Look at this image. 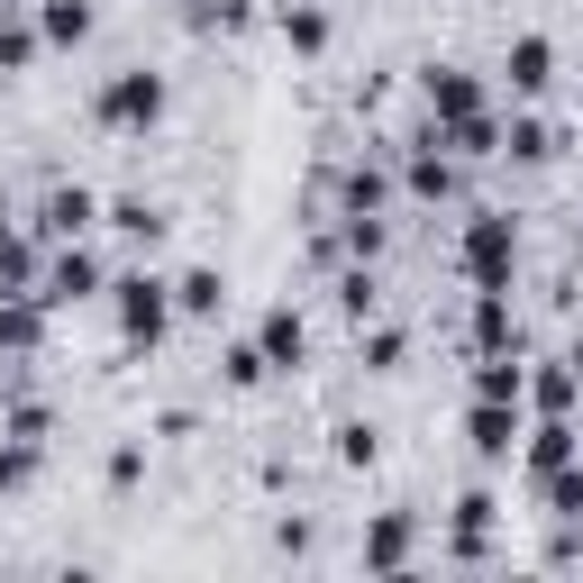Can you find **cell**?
Returning a JSON list of instances; mask_svg holds the SVG:
<instances>
[{
	"label": "cell",
	"instance_id": "6da1fadb",
	"mask_svg": "<svg viewBox=\"0 0 583 583\" xmlns=\"http://www.w3.org/2000/svg\"><path fill=\"white\" fill-rule=\"evenodd\" d=\"M119 292H129V328H137V338H156V328H165V301H156V283H119Z\"/></svg>",
	"mask_w": 583,
	"mask_h": 583
},
{
	"label": "cell",
	"instance_id": "7a4b0ae2",
	"mask_svg": "<svg viewBox=\"0 0 583 583\" xmlns=\"http://www.w3.org/2000/svg\"><path fill=\"white\" fill-rule=\"evenodd\" d=\"M110 119H156V83H119L110 92Z\"/></svg>",
	"mask_w": 583,
	"mask_h": 583
},
{
	"label": "cell",
	"instance_id": "3957f363",
	"mask_svg": "<svg viewBox=\"0 0 583 583\" xmlns=\"http://www.w3.org/2000/svg\"><path fill=\"white\" fill-rule=\"evenodd\" d=\"M265 347L292 365V356H301V319H292V311H274V319H265Z\"/></svg>",
	"mask_w": 583,
	"mask_h": 583
},
{
	"label": "cell",
	"instance_id": "277c9868",
	"mask_svg": "<svg viewBox=\"0 0 583 583\" xmlns=\"http://www.w3.org/2000/svg\"><path fill=\"white\" fill-rule=\"evenodd\" d=\"M401 556H411V529L384 520V529H374V566H401Z\"/></svg>",
	"mask_w": 583,
	"mask_h": 583
},
{
	"label": "cell",
	"instance_id": "5b68a950",
	"mask_svg": "<svg viewBox=\"0 0 583 583\" xmlns=\"http://www.w3.org/2000/svg\"><path fill=\"white\" fill-rule=\"evenodd\" d=\"M474 447L501 456V447H511V420H501V411H474Z\"/></svg>",
	"mask_w": 583,
	"mask_h": 583
}]
</instances>
